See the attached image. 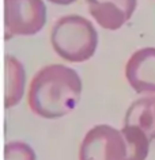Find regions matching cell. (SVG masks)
<instances>
[{
    "mask_svg": "<svg viewBox=\"0 0 155 160\" xmlns=\"http://www.w3.org/2000/svg\"><path fill=\"white\" fill-rule=\"evenodd\" d=\"M121 133L127 145V160H146L151 142L148 136L139 128L127 125L121 128Z\"/></svg>",
    "mask_w": 155,
    "mask_h": 160,
    "instance_id": "9c48e42d",
    "label": "cell"
},
{
    "mask_svg": "<svg viewBox=\"0 0 155 160\" xmlns=\"http://www.w3.org/2000/svg\"><path fill=\"white\" fill-rule=\"evenodd\" d=\"M46 23L44 0H4L6 38L14 35H34Z\"/></svg>",
    "mask_w": 155,
    "mask_h": 160,
    "instance_id": "3957f363",
    "label": "cell"
},
{
    "mask_svg": "<svg viewBox=\"0 0 155 160\" xmlns=\"http://www.w3.org/2000/svg\"><path fill=\"white\" fill-rule=\"evenodd\" d=\"M124 125L139 128L151 141L155 140V95L139 98L131 103L125 113Z\"/></svg>",
    "mask_w": 155,
    "mask_h": 160,
    "instance_id": "ba28073f",
    "label": "cell"
},
{
    "mask_svg": "<svg viewBox=\"0 0 155 160\" xmlns=\"http://www.w3.org/2000/svg\"><path fill=\"white\" fill-rule=\"evenodd\" d=\"M82 97V79L74 68L63 64L45 65L33 76L27 103L35 115L56 119L70 114Z\"/></svg>",
    "mask_w": 155,
    "mask_h": 160,
    "instance_id": "6da1fadb",
    "label": "cell"
},
{
    "mask_svg": "<svg viewBox=\"0 0 155 160\" xmlns=\"http://www.w3.org/2000/svg\"><path fill=\"white\" fill-rule=\"evenodd\" d=\"M26 87V71L17 57L4 58V107L11 109L22 101Z\"/></svg>",
    "mask_w": 155,
    "mask_h": 160,
    "instance_id": "52a82bcc",
    "label": "cell"
},
{
    "mask_svg": "<svg viewBox=\"0 0 155 160\" xmlns=\"http://www.w3.org/2000/svg\"><path fill=\"white\" fill-rule=\"evenodd\" d=\"M79 160H127L121 130L108 123L93 126L80 142Z\"/></svg>",
    "mask_w": 155,
    "mask_h": 160,
    "instance_id": "277c9868",
    "label": "cell"
},
{
    "mask_svg": "<svg viewBox=\"0 0 155 160\" xmlns=\"http://www.w3.org/2000/svg\"><path fill=\"white\" fill-rule=\"evenodd\" d=\"M48 2L53 3V4H57V6H68V4H72L76 0H48Z\"/></svg>",
    "mask_w": 155,
    "mask_h": 160,
    "instance_id": "8fae6325",
    "label": "cell"
},
{
    "mask_svg": "<svg viewBox=\"0 0 155 160\" xmlns=\"http://www.w3.org/2000/svg\"><path fill=\"white\" fill-rule=\"evenodd\" d=\"M125 79L137 94L155 95V48L133 52L125 64Z\"/></svg>",
    "mask_w": 155,
    "mask_h": 160,
    "instance_id": "5b68a950",
    "label": "cell"
},
{
    "mask_svg": "<svg viewBox=\"0 0 155 160\" xmlns=\"http://www.w3.org/2000/svg\"><path fill=\"white\" fill-rule=\"evenodd\" d=\"M89 12L105 30H118L132 18L137 0H86Z\"/></svg>",
    "mask_w": 155,
    "mask_h": 160,
    "instance_id": "8992f818",
    "label": "cell"
},
{
    "mask_svg": "<svg viewBox=\"0 0 155 160\" xmlns=\"http://www.w3.org/2000/svg\"><path fill=\"white\" fill-rule=\"evenodd\" d=\"M50 45L65 61L85 62L97 50L98 33L87 18L68 14L53 23L50 29Z\"/></svg>",
    "mask_w": 155,
    "mask_h": 160,
    "instance_id": "7a4b0ae2",
    "label": "cell"
},
{
    "mask_svg": "<svg viewBox=\"0 0 155 160\" xmlns=\"http://www.w3.org/2000/svg\"><path fill=\"white\" fill-rule=\"evenodd\" d=\"M4 160H37V155L29 144L11 141L4 145Z\"/></svg>",
    "mask_w": 155,
    "mask_h": 160,
    "instance_id": "30bf717a",
    "label": "cell"
}]
</instances>
